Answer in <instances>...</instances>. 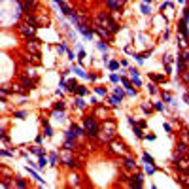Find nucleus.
Returning a JSON list of instances; mask_svg holds the SVG:
<instances>
[{
	"label": "nucleus",
	"instance_id": "obj_6",
	"mask_svg": "<svg viewBox=\"0 0 189 189\" xmlns=\"http://www.w3.org/2000/svg\"><path fill=\"white\" fill-rule=\"evenodd\" d=\"M106 4L110 6V8H113V9H117L119 6L123 4V0H106Z\"/></svg>",
	"mask_w": 189,
	"mask_h": 189
},
{
	"label": "nucleus",
	"instance_id": "obj_12",
	"mask_svg": "<svg viewBox=\"0 0 189 189\" xmlns=\"http://www.w3.org/2000/svg\"><path fill=\"white\" fill-rule=\"evenodd\" d=\"M146 170H148L149 174H151V172H155V167H153L151 163H146Z\"/></svg>",
	"mask_w": 189,
	"mask_h": 189
},
{
	"label": "nucleus",
	"instance_id": "obj_3",
	"mask_svg": "<svg viewBox=\"0 0 189 189\" xmlns=\"http://www.w3.org/2000/svg\"><path fill=\"white\" fill-rule=\"evenodd\" d=\"M81 134V129L78 125H72L70 127V131H68V138H78Z\"/></svg>",
	"mask_w": 189,
	"mask_h": 189
},
{
	"label": "nucleus",
	"instance_id": "obj_5",
	"mask_svg": "<svg viewBox=\"0 0 189 189\" xmlns=\"http://www.w3.org/2000/svg\"><path fill=\"white\" fill-rule=\"evenodd\" d=\"M178 168H182V170H189V159H180V161H178Z\"/></svg>",
	"mask_w": 189,
	"mask_h": 189
},
{
	"label": "nucleus",
	"instance_id": "obj_9",
	"mask_svg": "<svg viewBox=\"0 0 189 189\" xmlns=\"http://www.w3.org/2000/svg\"><path fill=\"white\" fill-rule=\"evenodd\" d=\"M66 89L68 91H78V83H76V81H74V80H70V81H68V83H66Z\"/></svg>",
	"mask_w": 189,
	"mask_h": 189
},
{
	"label": "nucleus",
	"instance_id": "obj_29",
	"mask_svg": "<svg viewBox=\"0 0 189 189\" xmlns=\"http://www.w3.org/2000/svg\"><path fill=\"white\" fill-rule=\"evenodd\" d=\"M32 151L36 153V155H42V149H40V148H32Z\"/></svg>",
	"mask_w": 189,
	"mask_h": 189
},
{
	"label": "nucleus",
	"instance_id": "obj_4",
	"mask_svg": "<svg viewBox=\"0 0 189 189\" xmlns=\"http://www.w3.org/2000/svg\"><path fill=\"white\" fill-rule=\"evenodd\" d=\"M21 32L23 34H25V36H34V27H32V25H23L21 27Z\"/></svg>",
	"mask_w": 189,
	"mask_h": 189
},
{
	"label": "nucleus",
	"instance_id": "obj_24",
	"mask_svg": "<svg viewBox=\"0 0 189 189\" xmlns=\"http://www.w3.org/2000/svg\"><path fill=\"white\" fill-rule=\"evenodd\" d=\"M182 59H184V63H189V51H187V53H184V57H182Z\"/></svg>",
	"mask_w": 189,
	"mask_h": 189
},
{
	"label": "nucleus",
	"instance_id": "obj_30",
	"mask_svg": "<svg viewBox=\"0 0 189 189\" xmlns=\"http://www.w3.org/2000/svg\"><path fill=\"white\" fill-rule=\"evenodd\" d=\"M74 72H76V74H78V76H85V72H81L80 68H76V70H74Z\"/></svg>",
	"mask_w": 189,
	"mask_h": 189
},
{
	"label": "nucleus",
	"instance_id": "obj_16",
	"mask_svg": "<svg viewBox=\"0 0 189 189\" xmlns=\"http://www.w3.org/2000/svg\"><path fill=\"white\" fill-rule=\"evenodd\" d=\"M151 80H155V81L161 83V81H165V76H151Z\"/></svg>",
	"mask_w": 189,
	"mask_h": 189
},
{
	"label": "nucleus",
	"instance_id": "obj_10",
	"mask_svg": "<svg viewBox=\"0 0 189 189\" xmlns=\"http://www.w3.org/2000/svg\"><path fill=\"white\" fill-rule=\"evenodd\" d=\"M125 167H127V168H134V167H136V163L132 161V159H127V161H125Z\"/></svg>",
	"mask_w": 189,
	"mask_h": 189
},
{
	"label": "nucleus",
	"instance_id": "obj_11",
	"mask_svg": "<svg viewBox=\"0 0 189 189\" xmlns=\"http://www.w3.org/2000/svg\"><path fill=\"white\" fill-rule=\"evenodd\" d=\"M187 151V146L185 144H178V153H185Z\"/></svg>",
	"mask_w": 189,
	"mask_h": 189
},
{
	"label": "nucleus",
	"instance_id": "obj_18",
	"mask_svg": "<svg viewBox=\"0 0 189 189\" xmlns=\"http://www.w3.org/2000/svg\"><path fill=\"white\" fill-rule=\"evenodd\" d=\"M99 49H102V51H106V49H108V45L104 44V42H100V44H99Z\"/></svg>",
	"mask_w": 189,
	"mask_h": 189
},
{
	"label": "nucleus",
	"instance_id": "obj_23",
	"mask_svg": "<svg viewBox=\"0 0 189 189\" xmlns=\"http://www.w3.org/2000/svg\"><path fill=\"white\" fill-rule=\"evenodd\" d=\"M184 17H185V21L189 19V8H185V9H184Z\"/></svg>",
	"mask_w": 189,
	"mask_h": 189
},
{
	"label": "nucleus",
	"instance_id": "obj_17",
	"mask_svg": "<svg viewBox=\"0 0 189 189\" xmlns=\"http://www.w3.org/2000/svg\"><path fill=\"white\" fill-rule=\"evenodd\" d=\"M38 165H40V167H42V168H44V167H45V165H47V161H45V157H40V163H38Z\"/></svg>",
	"mask_w": 189,
	"mask_h": 189
},
{
	"label": "nucleus",
	"instance_id": "obj_28",
	"mask_svg": "<svg viewBox=\"0 0 189 189\" xmlns=\"http://www.w3.org/2000/svg\"><path fill=\"white\" fill-rule=\"evenodd\" d=\"M115 95H117V97H119V99H121V97H123V91L119 89V87H117V89H115Z\"/></svg>",
	"mask_w": 189,
	"mask_h": 189
},
{
	"label": "nucleus",
	"instance_id": "obj_25",
	"mask_svg": "<svg viewBox=\"0 0 189 189\" xmlns=\"http://www.w3.org/2000/svg\"><path fill=\"white\" fill-rule=\"evenodd\" d=\"M45 134L51 136V127H49V125H45Z\"/></svg>",
	"mask_w": 189,
	"mask_h": 189
},
{
	"label": "nucleus",
	"instance_id": "obj_13",
	"mask_svg": "<svg viewBox=\"0 0 189 189\" xmlns=\"http://www.w3.org/2000/svg\"><path fill=\"white\" fill-rule=\"evenodd\" d=\"M27 23H30V25H36V17H34V15H28V17H27Z\"/></svg>",
	"mask_w": 189,
	"mask_h": 189
},
{
	"label": "nucleus",
	"instance_id": "obj_20",
	"mask_svg": "<svg viewBox=\"0 0 189 189\" xmlns=\"http://www.w3.org/2000/svg\"><path fill=\"white\" fill-rule=\"evenodd\" d=\"M117 66H119V63H115V61H112V63H110V68H112V70H115Z\"/></svg>",
	"mask_w": 189,
	"mask_h": 189
},
{
	"label": "nucleus",
	"instance_id": "obj_14",
	"mask_svg": "<svg viewBox=\"0 0 189 189\" xmlns=\"http://www.w3.org/2000/svg\"><path fill=\"white\" fill-rule=\"evenodd\" d=\"M76 106H78V108H85V102H83L81 99H78L76 100Z\"/></svg>",
	"mask_w": 189,
	"mask_h": 189
},
{
	"label": "nucleus",
	"instance_id": "obj_2",
	"mask_svg": "<svg viewBox=\"0 0 189 189\" xmlns=\"http://www.w3.org/2000/svg\"><path fill=\"white\" fill-rule=\"evenodd\" d=\"M27 49L30 51V53H34L36 57L40 55V45H38V42H36V40H30V42H27Z\"/></svg>",
	"mask_w": 189,
	"mask_h": 189
},
{
	"label": "nucleus",
	"instance_id": "obj_26",
	"mask_svg": "<svg viewBox=\"0 0 189 189\" xmlns=\"http://www.w3.org/2000/svg\"><path fill=\"white\" fill-rule=\"evenodd\" d=\"M142 11H144V14H149V11H151V9H149V8H148V6H146V4H144V6H142Z\"/></svg>",
	"mask_w": 189,
	"mask_h": 189
},
{
	"label": "nucleus",
	"instance_id": "obj_8",
	"mask_svg": "<svg viewBox=\"0 0 189 189\" xmlns=\"http://www.w3.org/2000/svg\"><path fill=\"white\" fill-rule=\"evenodd\" d=\"M112 151H115V153H125V149H123L121 144H112Z\"/></svg>",
	"mask_w": 189,
	"mask_h": 189
},
{
	"label": "nucleus",
	"instance_id": "obj_31",
	"mask_svg": "<svg viewBox=\"0 0 189 189\" xmlns=\"http://www.w3.org/2000/svg\"><path fill=\"white\" fill-rule=\"evenodd\" d=\"M78 93H80V95H85V93H87V91H85V89H83V87H78Z\"/></svg>",
	"mask_w": 189,
	"mask_h": 189
},
{
	"label": "nucleus",
	"instance_id": "obj_32",
	"mask_svg": "<svg viewBox=\"0 0 189 189\" xmlns=\"http://www.w3.org/2000/svg\"><path fill=\"white\" fill-rule=\"evenodd\" d=\"M144 2H151V0H144Z\"/></svg>",
	"mask_w": 189,
	"mask_h": 189
},
{
	"label": "nucleus",
	"instance_id": "obj_21",
	"mask_svg": "<svg viewBox=\"0 0 189 189\" xmlns=\"http://www.w3.org/2000/svg\"><path fill=\"white\" fill-rule=\"evenodd\" d=\"M25 185H27V184H25V182L19 178V180H17V187H25Z\"/></svg>",
	"mask_w": 189,
	"mask_h": 189
},
{
	"label": "nucleus",
	"instance_id": "obj_22",
	"mask_svg": "<svg viewBox=\"0 0 189 189\" xmlns=\"http://www.w3.org/2000/svg\"><path fill=\"white\" fill-rule=\"evenodd\" d=\"M144 161H146V163H153V159H151V157H149L148 153H146V155H144Z\"/></svg>",
	"mask_w": 189,
	"mask_h": 189
},
{
	"label": "nucleus",
	"instance_id": "obj_7",
	"mask_svg": "<svg viewBox=\"0 0 189 189\" xmlns=\"http://www.w3.org/2000/svg\"><path fill=\"white\" fill-rule=\"evenodd\" d=\"M78 28H80V30H81V34H83V36H85V38H91V34H93V32H91V28H87L85 25H80V27H78Z\"/></svg>",
	"mask_w": 189,
	"mask_h": 189
},
{
	"label": "nucleus",
	"instance_id": "obj_27",
	"mask_svg": "<svg viewBox=\"0 0 189 189\" xmlns=\"http://www.w3.org/2000/svg\"><path fill=\"white\" fill-rule=\"evenodd\" d=\"M163 61H165V63H167V64H168V63H172V57H170V55H167V57L163 59Z\"/></svg>",
	"mask_w": 189,
	"mask_h": 189
},
{
	"label": "nucleus",
	"instance_id": "obj_15",
	"mask_svg": "<svg viewBox=\"0 0 189 189\" xmlns=\"http://www.w3.org/2000/svg\"><path fill=\"white\" fill-rule=\"evenodd\" d=\"M119 100H121V99H117V95H115V97H113L110 102H112V106H117V104H119Z\"/></svg>",
	"mask_w": 189,
	"mask_h": 189
},
{
	"label": "nucleus",
	"instance_id": "obj_19",
	"mask_svg": "<svg viewBox=\"0 0 189 189\" xmlns=\"http://www.w3.org/2000/svg\"><path fill=\"white\" fill-rule=\"evenodd\" d=\"M64 108V102H57L55 104V110H63Z\"/></svg>",
	"mask_w": 189,
	"mask_h": 189
},
{
	"label": "nucleus",
	"instance_id": "obj_1",
	"mask_svg": "<svg viewBox=\"0 0 189 189\" xmlns=\"http://www.w3.org/2000/svg\"><path fill=\"white\" fill-rule=\"evenodd\" d=\"M83 127H85V131H87L89 136H97V134H99V127H97V123H95L93 117H85Z\"/></svg>",
	"mask_w": 189,
	"mask_h": 189
}]
</instances>
